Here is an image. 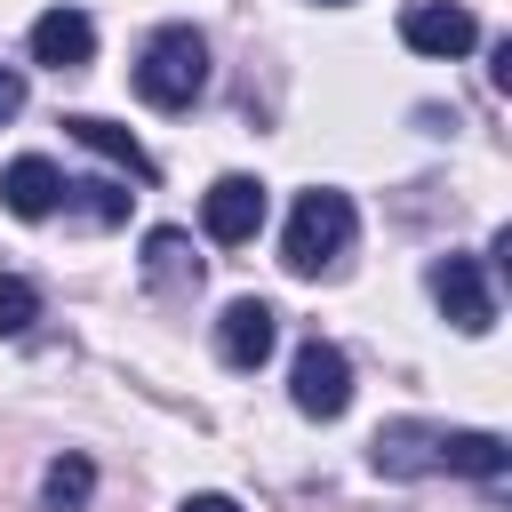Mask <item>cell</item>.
I'll return each instance as SVG.
<instances>
[{"instance_id": "obj_1", "label": "cell", "mask_w": 512, "mask_h": 512, "mask_svg": "<svg viewBox=\"0 0 512 512\" xmlns=\"http://www.w3.org/2000/svg\"><path fill=\"white\" fill-rule=\"evenodd\" d=\"M376 472L392 480H416V472H472V480H496L504 472V440L496 432H448V424H384L376 432Z\"/></svg>"}, {"instance_id": "obj_2", "label": "cell", "mask_w": 512, "mask_h": 512, "mask_svg": "<svg viewBox=\"0 0 512 512\" xmlns=\"http://www.w3.org/2000/svg\"><path fill=\"white\" fill-rule=\"evenodd\" d=\"M352 232H360L352 200H344L336 184H312V192H296V208H288L280 264H288L296 280H312V272H336V264H344V248H352Z\"/></svg>"}, {"instance_id": "obj_3", "label": "cell", "mask_w": 512, "mask_h": 512, "mask_svg": "<svg viewBox=\"0 0 512 512\" xmlns=\"http://www.w3.org/2000/svg\"><path fill=\"white\" fill-rule=\"evenodd\" d=\"M200 88H208V40L192 24H160L136 56V96L160 104V112H184Z\"/></svg>"}, {"instance_id": "obj_4", "label": "cell", "mask_w": 512, "mask_h": 512, "mask_svg": "<svg viewBox=\"0 0 512 512\" xmlns=\"http://www.w3.org/2000/svg\"><path fill=\"white\" fill-rule=\"evenodd\" d=\"M288 400H296V416H320V424L344 416V408H352V360L312 336V344L296 352V368H288Z\"/></svg>"}, {"instance_id": "obj_5", "label": "cell", "mask_w": 512, "mask_h": 512, "mask_svg": "<svg viewBox=\"0 0 512 512\" xmlns=\"http://www.w3.org/2000/svg\"><path fill=\"white\" fill-rule=\"evenodd\" d=\"M200 232H208L216 248L256 240V232H264V184H256V176H216V184L200 192Z\"/></svg>"}, {"instance_id": "obj_6", "label": "cell", "mask_w": 512, "mask_h": 512, "mask_svg": "<svg viewBox=\"0 0 512 512\" xmlns=\"http://www.w3.org/2000/svg\"><path fill=\"white\" fill-rule=\"evenodd\" d=\"M432 304L464 328V336H488V320H496V296H488V272H480V256H440L432 264Z\"/></svg>"}, {"instance_id": "obj_7", "label": "cell", "mask_w": 512, "mask_h": 512, "mask_svg": "<svg viewBox=\"0 0 512 512\" xmlns=\"http://www.w3.org/2000/svg\"><path fill=\"white\" fill-rule=\"evenodd\" d=\"M400 40H408L416 56H464V48L480 40V16H472L464 0H408V8H400Z\"/></svg>"}, {"instance_id": "obj_8", "label": "cell", "mask_w": 512, "mask_h": 512, "mask_svg": "<svg viewBox=\"0 0 512 512\" xmlns=\"http://www.w3.org/2000/svg\"><path fill=\"white\" fill-rule=\"evenodd\" d=\"M272 344H280V312H272L264 296H240V304L216 312V352H224V368H264Z\"/></svg>"}, {"instance_id": "obj_9", "label": "cell", "mask_w": 512, "mask_h": 512, "mask_svg": "<svg viewBox=\"0 0 512 512\" xmlns=\"http://www.w3.org/2000/svg\"><path fill=\"white\" fill-rule=\"evenodd\" d=\"M32 64H56V72H80L88 56H96V16L88 8H48V16H32Z\"/></svg>"}, {"instance_id": "obj_10", "label": "cell", "mask_w": 512, "mask_h": 512, "mask_svg": "<svg viewBox=\"0 0 512 512\" xmlns=\"http://www.w3.org/2000/svg\"><path fill=\"white\" fill-rule=\"evenodd\" d=\"M0 200H8V216H24V224L56 216V200H64V176H56V160H48V152H16V160L0 168Z\"/></svg>"}, {"instance_id": "obj_11", "label": "cell", "mask_w": 512, "mask_h": 512, "mask_svg": "<svg viewBox=\"0 0 512 512\" xmlns=\"http://www.w3.org/2000/svg\"><path fill=\"white\" fill-rule=\"evenodd\" d=\"M64 128H72V136H80L88 152H104V160H120V168H136V176H152V160H144V144H136V136L120 128V120H96V112H72Z\"/></svg>"}, {"instance_id": "obj_12", "label": "cell", "mask_w": 512, "mask_h": 512, "mask_svg": "<svg viewBox=\"0 0 512 512\" xmlns=\"http://www.w3.org/2000/svg\"><path fill=\"white\" fill-rule=\"evenodd\" d=\"M88 496H96V464L88 456H56L40 472V504L48 512H88Z\"/></svg>"}, {"instance_id": "obj_13", "label": "cell", "mask_w": 512, "mask_h": 512, "mask_svg": "<svg viewBox=\"0 0 512 512\" xmlns=\"http://www.w3.org/2000/svg\"><path fill=\"white\" fill-rule=\"evenodd\" d=\"M144 264H152V280H160V288L200 280V256L184 248V232H152V240H144Z\"/></svg>"}, {"instance_id": "obj_14", "label": "cell", "mask_w": 512, "mask_h": 512, "mask_svg": "<svg viewBox=\"0 0 512 512\" xmlns=\"http://www.w3.org/2000/svg\"><path fill=\"white\" fill-rule=\"evenodd\" d=\"M40 320V288L24 272H0V336H24Z\"/></svg>"}, {"instance_id": "obj_15", "label": "cell", "mask_w": 512, "mask_h": 512, "mask_svg": "<svg viewBox=\"0 0 512 512\" xmlns=\"http://www.w3.org/2000/svg\"><path fill=\"white\" fill-rule=\"evenodd\" d=\"M16 112H24V72H16V64H0V128H8Z\"/></svg>"}, {"instance_id": "obj_16", "label": "cell", "mask_w": 512, "mask_h": 512, "mask_svg": "<svg viewBox=\"0 0 512 512\" xmlns=\"http://www.w3.org/2000/svg\"><path fill=\"white\" fill-rule=\"evenodd\" d=\"M176 512H240V504H232V496H216V488H208V496H184V504H176Z\"/></svg>"}, {"instance_id": "obj_17", "label": "cell", "mask_w": 512, "mask_h": 512, "mask_svg": "<svg viewBox=\"0 0 512 512\" xmlns=\"http://www.w3.org/2000/svg\"><path fill=\"white\" fill-rule=\"evenodd\" d=\"M328 8H344V0H328Z\"/></svg>"}]
</instances>
